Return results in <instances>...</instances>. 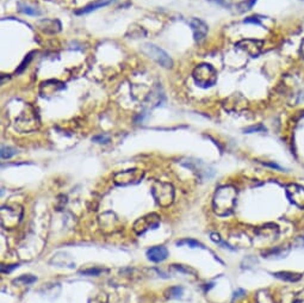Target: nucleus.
<instances>
[{
    "label": "nucleus",
    "instance_id": "obj_1",
    "mask_svg": "<svg viewBox=\"0 0 304 303\" xmlns=\"http://www.w3.org/2000/svg\"><path fill=\"white\" fill-rule=\"evenodd\" d=\"M238 192L236 189L230 185H225L217 189L213 196L212 208L219 216H228L234 211L236 205Z\"/></svg>",
    "mask_w": 304,
    "mask_h": 303
},
{
    "label": "nucleus",
    "instance_id": "obj_2",
    "mask_svg": "<svg viewBox=\"0 0 304 303\" xmlns=\"http://www.w3.org/2000/svg\"><path fill=\"white\" fill-rule=\"evenodd\" d=\"M152 195L155 202L162 208H167L175 202V188L169 183L154 181L152 184Z\"/></svg>",
    "mask_w": 304,
    "mask_h": 303
},
{
    "label": "nucleus",
    "instance_id": "obj_3",
    "mask_svg": "<svg viewBox=\"0 0 304 303\" xmlns=\"http://www.w3.org/2000/svg\"><path fill=\"white\" fill-rule=\"evenodd\" d=\"M193 80L200 88H211L217 81V72L209 63H202L193 69Z\"/></svg>",
    "mask_w": 304,
    "mask_h": 303
},
{
    "label": "nucleus",
    "instance_id": "obj_4",
    "mask_svg": "<svg viewBox=\"0 0 304 303\" xmlns=\"http://www.w3.org/2000/svg\"><path fill=\"white\" fill-rule=\"evenodd\" d=\"M145 177V171L140 168H130L125 171L116 173L113 177V183L117 186H128L139 184Z\"/></svg>",
    "mask_w": 304,
    "mask_h": 303
},
{
    "label": "nucleus",
    "instance_id": "obj_5",
    "mask_svg": "<svg viewBox=\"0 0 304 303\" xmlns=\"http://www.w3.org/2000/svg\"><path fill=\"white\" fill-rule=\"evenodd\" d=\"M23 209L19 205H5L2 208V225L9 229L15 228L21 222Z\"/></svg>",
    "mask_w": 304,
    "mask_h": 303
},
{
    "label": "nucleus",
    "instance_id": "obj_6",
    "mask_svg": "<svg viewBox=\"0 0 304 303\" xmlns=\"http://www.w3.org/2000/svg\"><path fill=\"white\" fill-rule=\"evenodd\" d=\"M160 225V216L155 212H150V214H147L145 216H142L141 219L136 220L135 223H134V232L136 233L138 235H142L145 234L146 232H148L149 229H155L158 228Z\"/></svg>",
    "mask_w": 304,
    "mask_h": 303
},
{
    "label": "nucleus",
    "instance_id": "obj_7",
    "mask_svg": "<svg viewBox=\"0 0 304 303\" xmlns=\"http://www.w3.org/2000/svg\"><path fill=\"white\" fill-rule=\"evenodd\" d=\"M142 51L143 53H146L149 58H152L153 60H155L156 62L160 63L162 67L165 68H171L173 62L172 59L169 58L168 54L165 51H162L161 48L156 47L154 45H150V43H146V45L142 46Z\"/></svg>",
    "mask_w": 304,
    "mask_h": 303
},
{
    "label": "nucleus",
    "instance_id": "obj_8",
    "mask_svg": "<svg viewBox=\"0 0 304 303\" xmlns=\"http://www.w3.org/2000/svg\"><path fill=\"white\" fill-rule=\"evenodd\" d=\"M99 226L104 233L118 232L122 227L121 221L111 211L105 212V214L99 216Z\"/></svg>",
    "mask_w": 304,
    "mask_h": 303
},
{
    "label": "nucleus",
    "instance_id": "obj_9",
    "mask_svg": "<svg viewBox=\"0 0 304 303\" xmlns=\"http://www.w3.org/2000/svg\"><path fill=\"white\" fill-rule=\"evenodd\" d=\"M286 196L290 202L296 206L304 209V188L298 184H290L286 186Z\"/></svg>",
    "mask_w": 304,
    "mask_h": 303
},
{
    "label": "nucleus",
    "instance_id": "obj_10",
    "mask_svg": "<svg viewBox=\"0 0 304 303\" xmlns=\"http://www.w3.org/2000/svg\"><path fill=\"white\" fill-rule=\"evenodd\" d=\"M238 49L246 52L247 54H249L252 58H255L260 54L263 48V42L262 41H255V39H243V41L239 42L235 46Z\"/></svg>",
    "mask_w": 304,
    "mask_h": 303
},
{
    "label": "nucleus",
    "instance_id": "obj_11",
    "mask_svg": "<svg viewBox=\"0 0 304 303\" xmlns=\"http://www.w3.org/2000/svg\"><path fill=\"white\" fill-rule=\"evenodd\" d=\"M190 25H191L193 36H195L197 42L203 41L206 37V35H208V25L204 22L198 18H192L190 21Z\"/></svg>",
    "mask_w": 304,
    "mask_h": 303
},
{
    "label": "nucleus",
    "instance_id": "obj_12",
    "mask_svg": "<svg viewBox=\"0 0 304 303\" xmlns=\"http://www.w3.org/2000/svg\"><path fill=\"white\" fill-rule=\"evenodd\" d=\"M146 255L150 262L161 263L168 258V249L165 246H154L146 252Z\"/></svg>",
    "mask_w": 304,
    "mask_h": 303
},
{
    "label": "nucleus",
    "instance_id": "obj_13",
    "mask_svg": "<svg viewBox=\"0 0 304 303\" xmlns=\"http://www.w3.org/2000/svg\"><path fill=\"white\" fill-rule=\"evenodd\" d=\"M111 2H112V0H99V2L92 3L91 5H88L86 8L80 10V11H76L75 13H76V15H85V13H90V12L95 11V10H97V9L109 5Z\"/></svg>",
    "mask_w": 304,
    "mask_h": 303
},
{
    "label": "nucleus",
    "instance_id": "obj_14",
    "mask_svg": "<svg viewBox=\"0 0 304 303\" xmlns=\"http://www.w3.org/2000/svg\"><path fill=\"white\" fill-rule=\"evenodd\" d=\"M273 276L279 279H283V281L286 282H298L300 278H302V275L300 274H293V272H276L273 274Z\"/></svg>",
    "mask_w": 304,
    "mask_h": 303
},
{
    "label": "nucleus",
    "instance_id": "obj_15",
    "mask_svg": "<svg viewBox=\"0 0 304 303\" xmlns=\"http://www.w3.org/2000/svg\"><path fill=\"white\" fill-rule=\"evenodd\" d=\"M176 245H177V246H184V245H186V246H189V247H191V248H197V247L205 248V247H204V245L200 244L199 241L193 240V239H183V240L177 241V242H176Z\"/></svg>",
    "mask_w": 304,
    "mask_h": 303
},
{
    "label": "nucleus",
    "instance_id": "obj_16",
    "mask_svg": "<svg viewBox=\"0 0 304 303\" xmlns=\"http://www.w3.org/2000/svg\"><path fill=\"white\" fill-rule=\"evenodd\" d=\"M36 281H37V278H36L35 276H32V275H23L19 278L15 279V281H13V283H15V284H21V283H22L23 285H29V284H32V283H35Z\"/></svg>",
    "mask_w": 304,
    "mask_h": 303
},
{
    "label": "nucleus",
    "instance_id": "obj_17",
    "mask_svg": "<svg viewBox=\"0 0 304 303\" xmlns=\"http://www.w3.org/2000/svg\"><path fill=\"white\" fill-rule=\"evenodd\" d=\"M19 6V10L23 13H25V15H29V16H39L41 15V11H38L37 9H33L31 8V6H28V5H24V4H18Z\"/></svg>",
    "mask_w": 304,
    "mask_h": 303
},
{
    "label": "nucleus",
    "instance_id": "obj_18",
    "mask_svg": "<svg viewBox=\"0 0 304 303\" xmlns=\"http://www.w3.org/2000/svg\"><path fill=\"white\" fill-rule=\"evenodd\" d=\"M184 289L182 286H173V288H169L168 290H167V297L169 298H177L180 297V296L183 295Z\"/></svg>",
    "mask_w": 304,
    "mask_h": 303
},
{
    "label": "nucleus",
    "instance_id": "obj_19",
    "mask_svg": "<svg viewBox=\"0 0 304 303\" xmlns=\"http://www.w3.org/2000/svg\"><path fill=\"white\" fill-rule=\"evenodd\" d=\"M102 272H104V269H100V268H90L86 270H81V271H79L80 275L83 276H99Z\"/></svg>",
    "mask_w": 304,
    "mask_h": 303
},
{
    "label": "nucleus",
    "instance_id": "obj_20",
    "mask_svg": "<svg viewBox=\"0 0 304 303\" xmlns=\"http://www.w3.org/2000/svg\"><path fill=\"white\" fill-rule=\"evenodd\" d=\"M171 268L172 269H175V270H177V271H179V272H184V274H192V275H195L196 277H197V271L196 270H193V269H191V268H189V266H185V265H176V264H173V265H171Z\"/></svg>",
    "mask_w": 304,
    "mask_h": 303
},
{
    "label": "nucleus",
    "instance_id": "obj_21",
    "mask_svg": "<svg viewBox=\"0 0 304 303\" xmlns=\"http://www.w3.org/2000/svg\"><path fill=\"white\" fill-rule=\"evenodd\" d=\"M17 149L12 148V147H5V146H3L2 147V159H10L12 158L13 155L17 154Z\"/></svg>",
    "mask_w": 304,
    "mask_h": 303
},
{
    "label": "nucleus",
    "instance_id": "obj_22",
    "mask_svg": "<svg viewBox=\"0 0 304 303\" xmlns=\"http://www.w3.org/2000/svg\"><path fill=\"white\" fill-rule=\"evenodd\" d=\"M256 3V0H245V2H241L240 4L238 5V9L240 12H245V11H248V10H250L253 8V5H254Z\"/></svg>",
    "mask_w": 304,
    "mask_h": 303
},
{
    "label": "nucleus",
    "instance_id": "obj_23",
    "mask_svg": "<svg viewBox=\"0 0 304 303\" xmlns=\"http://www.w3.org/2000/svg\"><path fill=\"white\" fill-rule=\"evenodd\" d=\"M243 132L247 133V134H250V133H255V132L262 133V132H266V128L263 124H258V125L248 126V128H246Z\"/></svg>",
    "mask_w": 304,
    "mask_h": 303
},
{
    "label": "nucleus",
    "instance_id": "obj_24",
    "mask_svg": "<svg viewBox=\"0 0 304 303\" xmlns=\"http://www.w3.org/2000/svg\"><path fill=\"white\" fill-rule=\"evenodd\" d=\"M89 303H108V296L105 294H99L90 299Z\"/></svg>",
    "mask_w": 304,
    "mask_h": 303
},
{
    "label": "nucleus",
    "instance_id": "obj_25",
    "mask_svg": "<svg viewBox=\"0 0 304 303\" xmlns=\"http://www.w3.org/2000/svg\"><path fill=\"white\" fill-rule=\"evenodd\" d=\"M92 141H95L97 143H108L110 141V136L105 134H100L95 136V138H92Z\"/></svg>",
    "mask_w": 304,
    "mask_h": 303
},
{
    "label": "nucleus",
    "instance_id": "obj_26",
    "mask_svg": "<svg viewBox=\"0 0 304 303\" xmlns=\"http://www.w3.org/2000/svg\"><path fill=\"white\" fill-rule=\"evenodd\" d=\"M243 22H245V23H252V24H256V25H262V23H260V18L255 17V16H253V17L246 18Z\"/></svg>",
    "mask_w": 304,
    "mask_h": 303
},
{
    "label": "nucleus",
    "instance_id": "obj_27",
    "mask_svg": "<svg viewBox=\"0 0 304 303\" xmlns=\"http://www.w3.org/2000/svg\"><path fill=\"white\" fill-rule=\"evenodd\" d=\"M292 303H304V290L300 291L299 294H297Z\"/></svg>",
    "mask_w": 304,
    "mask_h": 303
},
{
    "label": "nucleus",
    "instance_id": "obj_28",
    "mask_svg": "<svg viewBox=\"0 0 304 303\" xmlns=\"http://www.w3.org/2000/svg\"><path fill=\"white\" fill-rule=\"evenodd\" d=\"M18 268V265H9L8 268H5V265L2 266V272L3 274H9V272H11L13 269Z\"/></svg>",
    "mask_w": 304,
    "mask_h": 303
},
{
    "label": "nucleus",
    "instance_id": "obj_29",
    "mask_svg": "<svg viewBox=\"0 0 304 303\" xmlns=\"http://www.w3.org/2000/svg\"><path fill=\"white\" fill-rule=\"evenodd\" d=\"M30 60H31V54H30V55H29V58H28V60H26V59L24 60V62H23V63H22V65H21V68H19V69H18V71H17V72H18V73H19V72H22V71H23V69H24V68L26 67V66H28V63H29V61H30Z\"/></svg>",
    "mask_w": 304,
    "mask_h": 303
},
{
    "label": "nucleus",
    "instance_id": "obj_30",
    "mask_svg": "<svg viewBox=\"0 0 304 303\" xmlns=\"http://www.w3.org/2000/svg\"><path fill=\"white\" fill-rule=\"evenodd\" d=\"M246 292H245V290H242V289H239L238 291H235V294H234V299H236V298H239V297H242L243 295H245Z\"/></svg>",
    "mask_w": 304,
    "mask_h": 303
},
{
    "label": "nucleus",
    "instance_id": "obj_31",
    "mask_svg": "<svg viewBox=\"0 0 304 303\" xmlns=\"http://www.w3.org/2000/svg\"><path fill=\"white\" fill-rule=\"evenodd\" d=\"M264 165H266V166H270V167H272V168H277V169H279V171H282V167H280V166H278L277 164H264Z\"/></svg>",
    "mask_w": 304,
    "mask_h": 303
},
{
    "label": "nucleus",
    "instance_id": "obj_32",
    "mask_svg": "<svg viewBox=\"0 0 304 303\" xmlns=\"http://www.w3.org/2000/svg\"><path fill=\"white\" fill-rule=\"evenodd\" d=\"M300 53H302V54L304 55V41L302 43V48H300Z\"/></svg>",
    "mask_w": 304,
    "mask_h": 303
}]
</instances>
